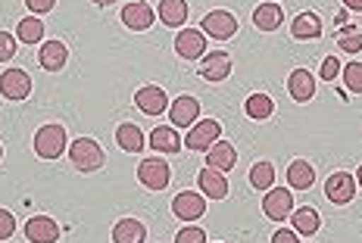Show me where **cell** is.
<instances>
[{
  "mask_svg": "<svg viewBox=\"0 0 362 243\" xmlns=\"http://www.w3.org/2000/svg\"><path fill=\"white\" fill-rule=\"evenodd\" d=\"M35 153L41 159H59L69 150V141H66V128L59 122H50V125H41L35 131Z\"/></svg>",
  "mask_w": 362,
  "mask_h": 243,
  "instance_id": "obj_1",
  "label": "cell"
},
{
  "mask_svg": "<svg viewBox=\"0 0 362 243\" xmlns=\"http://www.w3.org/2000/svg\"><path fill=\"white\" fill-rule=\"evenodd\" d=\"M69 159H72V165L81 174H90V172H100L103 169V162H107V153H103V147L97 141L78 138V141L69 143Z\"/></svg>",
  "mask_w": 362,
  "mask_h": 243,
  "instance_id": "obj_2",
  "label": "cell"
},
{
  "mask_svg": "<svg viewBox=\"0 0 362 243\" xmlns=\"http://www.w3.org/2000/svg\"><path fill=\"white\" fill-rule=\"evenodd\" d=\"M138 181L147 187V191H165V187H169V181H172L169 162L160 159V156L144 159V162L138 165Z\"/></svg>",
  "mask_w": 362,
  "mask_h": 243,
  "instance_id": "obj_3",
  "label": "cell"
},
{
  "mask_svg": "<svg viewBox=\"0 0 362 243\" xmlns=\"http://www.w3.org/2000/svg\"><path fill=\"white\" fill-rule=\"evenodd\" d=\"M203 35L213 37V41H228V37L238 35V16L228 10H213L203 16Z\"/></svg>",
  "mask_w": 362,
  "mask_h": 243,
  "instance_id": "obj_4",
  "label": "cell"
},
{
  "mask_svg": "<svg viewBox=\"0 0 362 243\" xmlns=\"http://www.w3.org/2000/svg\"><path fill=\"white\" fill-rule=\"evenodd\" d=\"M32 94V75H28L25 69H6L0 72V97L4 100H25V97Z\"/></svg>",
  "mask_w": 362,
  "mask_h": 243,
  "instance_id": "obj_5",
  "label": "cell"
},
{
  "mask_svg": "<svg viewBox=\"0 0 362 243\" xmlns=\"http://www.w3.org/2000/svg\"><path fill=\"white\" fill-rule=\"evenodd\" d=\"M262 212H266V218H272V222H288L293 212V194L288 187H272L262 196Z\"/></svg>",
  "mask_w": 362,
  "mask_h": 243,
  "instance_id": "obj_6",
  "label": "cell"
},
{
  "mask_svg": "<svg viewBox=\"0 0 362 243\" xmlns=\"http://www.w3.org/2000/svg\"><path fill=\"white\" fill-rule=\"evenodd\" d=\"M172 212L181 222H197V218L206 215V196L197 191H181L175 200H172Z\"/></svg>",
  "mask_w": 362,
  "mask_h": 243,
  "instance_id": "obj_7",
  "label": "cell"
},
{
  "mask_svg": "<svg viewBox=\"0 0 362 243\" xmlns=\"http://www.w3.org/2000/svg\"><path fill=\"white\" fill-rule=\"evenodd\" d=\"M218 138H222V122L206 119V122L191 125V131H187V138H185V147L187 150H206V147H213Z\"/></svg>",
  "mask_w": 362,
  "mask_h": 243,
  "instance_id": "obj_8",
  "label": "cell"
},
{
  "mask_svg": "<svg viewBox=\"0 0 362 243\" xmlns=\"http://www.w3.org/2000/svg\"><path fill=\"white\" fill-rule=\"evenodd\" d=\"M325 196H328V203H334V206L350 203L353 196H356V178H353L350 172H334L325 181Z\"/></svg>",
  "mask_w": 362,
  "mask_h": 243,
  "instance_id": "obj_9",
  "label": "cell"
},
{
  "mask_svg": "<svg viewBox=\"0 0 362 243\" xmlns=\"http://www.w3.org/2000/svg\"><path fill=\"white\" fill-rule=\"evenodd\" d=\"M200 75L206 81H225L231 75V57L225 50H209L200 57Z\"/></svg>",
  "mask_w": 362,
  "mask_h": 243,
  "instance_id": "obj_10",
  "label": "cell"
},
{
  "mask_svg": "<svg viewBox=\"0 0 362 243\" xmlns=\"http://www.w3.org/2000/svg\"><path fill=\"white\" fill-rule=\"evenodd\" d=\"M134 103H138V109L144 112V116H163L165 109H169V97H165L163 88L156 85H144L134 94Z\"/></svg>",
  "mask_w": 362,
  "mask_h": 243,
  "instance_id": "obj_11",
  "label": "cell"
},
{
  "mask_svg": "<svg viewBox=\"0 0 362 243\" xmlns=\"http://www.w3.org/2000/svg\"><path fill=\"white\" fill-rule=\"evenodd\" d=\"M175 53L181 59H200L206 53V35L197 28H181L175 37Z\"/></svg>",
  "mask_w": 362,
  "mask_h": 243,
  "instance_id": "obj_12",
  "label": "cell"
},
{
  "mask_svg": "<svg viewBox=\"0 0 362 243\" xmlns=\"http://www.w3.org/2000/svg\"><path fill=\"white\" fill-rule=\"evenodd\" d=\"M25 237H28V243H57L59 225L50 215H32L25 222Z\"/></svg>",
  "mask_w": 362,
  "mask_h": 243,
  "instance_id": "obj_13",
  "label": "cell"
},
{
  "mask_svg": "<svg viewBox=\"0 0 362 243\" xmlns=\"http://www.w3.org/2000/svg\"><path fill=\"white\" fill-rule=\"evenodd\" d=\"M200 116V103L194 100V97H178L175 103L169 106V122H172V128H191L194 122H197Z\"/></svg>",
  "mask_w": 362,
  "mask_h": 243,
  "instance_id": "obj_14",
  "label": "cell"
},
{
  "mask_svg": "<svg viewBox=\"0 0 362 243\" xmlns=\"http://www.w3.org/2000/svg\"><path fill=\"white\" fill-rule=\"evenodd\" d=\"M153 6L144 4V0H134V4H128L122 10V22L125 28H132V32H147L150 25H153Z\"/></svg>",
  "mask_w": 362,
  "mask_h": 243,
  "instance_id": "obj_15",
  "label": "cell"
},
{
  "mask_svg": "<svg viewBox=\"0 0 362 243\" xmlns=\"http://www.w3.org/2000/svg\"><path fill=\"white\" fill-rule=\"evenodd\" d=\"M235 162H238V150H235V143H231V141H216L213 147H209V153H206V165H209V169L231 172V169H235Z\"/></svg>",
  "mask_w": 362,
  "mask_h": 243,
  "instance_id": "obj_16",
  "label": "cell"
},
{
  "mask_svg": "<svg viewBox=\"0 0 362 243\" xmlns=\"http://www.w3.org/2000/svg\"><path fill=\"white\" fill-rule=\"evenodd\" d=\"M197 184H200V194L209 196V200H225L228 196V178H225V172L203 169L197 174Z\"/></svg>",
  "mask_w": 362,
  "mask_h": 243,
  "instance_id": "obj_17",
  "label": "cell"
},
{
  "mask_svg": "<svg viewBox=\"0 0 362 243\" xmlns=\"http://www.w3.org/2000/svg\"><path fill=\"white\" fill-rule=\"evenodd\" d=\"M147 240V227L138 218H119L112 225V243H144Z\"/></svg>",
  "mask_w": 362,
  "mask_h": 243,
  "instance_id": "obj_18",
  "label": "cell"
},
{
  "mask_svg": "<svg viewBox=\"0 0 362 243\" xmlns=\"http://www.w3.org/2000/svg\"><path fill=\"white\" fill-rule=\"evenodd\" d=\"M66 59H69V47L63 41H47L41 47V53H37V63L47 72H59L66 66Z\"/></svg>",
  "mask_w": 362,
  "mask_h": 243,
  "instance_id": "obj_19",
  "label": "cell"
},
{
  "mask_svg": "<svg viewBox=\"0 0 362 243\" xmlns=\"http://www.w3.org/2000/svg\"><path fill=\"white\" fill-rule=\"evenodd\" d=\"M288 184H291V191H309V187L315 184L313 162H306V159H293V162L288 165Z\"/></svg>",
  "mask_w": 362,
  "mask_h": 243,
  "instance_id": "obj_20",
  "label": "cell"
},
{
  "mask_svg": "<svg viewBox=\"0 0 362 243\" xmlns=\"http://www.w3.org/2000/svg\"><path fill=\"white\" fill-rule=\"evenodd\" d=\"M288 90H291V97L297 103H309L315 97V81H313V75H309L306 69H293L291 72V78H288Z\"/></svg>",
  "mask_w": 362,
  "mask_h": 243,
  "instance_id": "obj_21",
  "label": "cell"
},
{
  "mask_svg": "<svg viewBox=\"0 0 362 243\" xmlns=\"http://www.w3.org/2000/svg\"><path fill=\"white\" fill-rule=\"evenodd\" d=\"M281 22H284V10L278 4H259L253 10V25L259 32H275V28H281Z\"/></svg>",
  "mask_w": 362,
  "mask_h": 243,
  "instance_id": "obj_22",
  "label": "cell"
},
{
  "mask_svg": "<svg viewBox=\"0 0 362 243\" xmlns=\"http://www.w3.org/2000/svg\"><path fill=\"white\" fill-rule=\"evenodd\" d=\"M150 147H153L156 153H178V150H181L178 128H172V125L153 128V134H150Z\"/></svg>",
  "mask_w": 362,
  "mask_h": 243,
  "instance_id": "obj_23",
  "label": "cell"
},
{
  "mask_svg": "<svg viewBox=\"0 0 362 243\" xmlns=\"http://www.w3.org/2000/svg\"><path fill=\"white\" fill-rule=\"evenodd\" d=\"M291 35L297 37V41H315V37H322V19L315 16V13H300V16L291 22Z\"/></svg>",
  "mask_w": 362,
  "mask_h": 243,
  "instance_id": "obj_24",
  "label": "cell"
},
{
  "mask_svg": "<svg viewBox=\"0 0 362 243\" xmlns=\"http://www.w3.org/2000/svg\"><path fill=\"white\" fill-rule=\"evenodd\" d=\"M116 143L125 153H141V150H144V131H141L134 122H122V125L116 128Z\"/></svg>",
  "mask_w": 362,
  "mask_h": 243,
  "instance_id": "obj_25",
  "label": "cell"
},
{
  "mask_svg": "<svg viewBox=\"0 0 362 243\" xmlns=\"http://www.w3.org/2000/svg\"><path fill=\"white\" fill-rule=\"evenodd\" d=\"M291 222H293V231H297V234H306V237H313V234L322 227V218H319V212H315L313 206L293 209V212H291Z\"/></svg>",
  "mask_w": 362,
  "mask_h": 243,
  "instance_id": "obj_26",
  "label": "cell"
},
{
  "mask_svg": "<svg viewBox=\"0 0 362 243\" xmlns=\"http://www.w3.org/2000/svg\"><path fill=\"white\" fill-rule=\"evenodd\" d=\"M160 22L169 28H181V22H187V4L185 0H160Z\"/></svg>",
  "mask_w": 362,
  "mask_h": 243,
  "instance_id": "obj_27",
  "label": "cell"
},
{
  "mask_svg": "<svg viewBox=\"0 0 362 243\" xmlns=\"http://www.w3.org/2000/svg\"><path fill=\"white\" fill-rule=\"evenodd\" d=\"M244 112H247L250 119H256V122H266L272 112H275V103H272L269 94H253V97H247Z\"/></svg>",
  "mask_w": 362,
  "mask_h": 243,
  "instance_id": "obj_28",
  "label": "cell"
},
{
  "mask_svg": "<svg viewBox=\"0 0 362 243\" xmlns=\"http://www.w3.org/2000/svg\"><path fill=\"white\" fill-rule=\"evenodd\" d=\"M16 37L22 44H37L44 37V22L37 16H25L19 19V28H16Z\"/></svg>",
  "mask_w": 362,
  "mask_h": 243,
  "instance_id": "obj_29",
  "label": "cell"
},
{
  "mask_svg": "<svg viewBox=\"0 0 362 243\" xmlns=\"http://www.w3.org/2000/svg\"><path fill=\"white\" fill-rule=\"evenodd\" d=\"M250 184L256 187V191H272V184H275V165L272 162H253Z\"/></svg>",
  "mask_w": 362,
  "mask_h": 243,
  "instance_id": "obj_30",
  "label": "cell"
},
{
  "mask_svg": "<svg viewBox=\"0 0 362 243\" xmlns=\"http://www.w3.org/2000/svg\"><path fill=\"white\" fill-rule=\"evenodd\" d=\"M337 47L346 53H359L362 50V28H356V25L341 28V32H337Z\"/></svg>",
  "mask_w": 362,
  "mask_h": 243,
  "instance_id": "obj_31",
  "label": "cell"
},
{
  "mask_svg": "<svg viewBox=\"0 0 362 243\" xmlns=\"http://www.w3.org/2000/svg\"><path fill=\"white\" fill-rule=\"evenodd\" d=\"M344 85L346 90H353V94H362V63H350L344 66Z\"/></svg>",
  "mask_w": 362,
  "mask_h": 243,
  "instance_id": "obj_32",
  "label": "cell"
},
{
  "mask_svg": "<svg viewBox=\"0 0 362 243\" xmlns=\"http://www.w3.org/2000/svg\"><path fill=\"white\" fill-rule=\"evenodd\" d=\"M175 243H206V231L197 225H187L175 234Z\"/></svg>",
  "mask_w": 362,
  "mask_h": 243,
  "instance_id": "obj_33",
  "label": "cell"
},
{
  "mask_svg": "<svg viewBox=\"0 0 362 243\" xmlns=\"http://www.w3.org/2000/svg\"><path fill=\"white\" fill-rule=\"evenodd\" d=\"M13 57H16V37L10 32H0V63H6Z\"/></svg>",
  "mask_w": 362,
  "mask_h": 243,
  "instance_id": "obj_34",
  "label": "cell"
},
{
  "mask_svg": "<svg viewBox=\"0 0 362 243\" xmlns=\"http://www.w3.org/2000/svg\"><path fill=\"white\" fill-rule=\"evenodd\" d=\"M13 234H16V218H13V212L0 209V240H10Z\"/></svg>",
  "mask_w": 362,
  "mask_h": 243,
  "instance_id": "obj_35",
  "label": "cell"
},
{
  "mask_svg": "<svg viewBox=\"0 0 362 243\" xmlns=\"http://www.w3.org/2000/svg\"><path fill=\"white\" fill-rule=\"evenodd\" d=\"M337 75H341V63H337L334 57H328L325 63H322V78H325V81H334Z\"/></svg>",
  "mask_w": 362,
  "mask_h": 243,
  "instance_id": "obj_36",
  "label": "cell"
},
{
  "mask_svg": "<svg viewBox=\"0 0 362 243\" xmlns=\"http://www.w3.org/2000/svg\"><path fill=\"white\" fill-rule=\"evenodd\" d=\"M25 6L35 13V16H41V13H50L57 6V0H25Z\"/></svg>",
  "mask_w": 362,
  "mask_h": 243,
  "instance_id": "obj_37",
  "label": "cell"
},
{
  "mask_svg": "<svg viewBox=\"0 0 362 243\" xmlns=\"http://www.w3.org/2000/svg\"><path fill=\"white\" fill-rule=\"evenodd\" d=\"M272 243H300V237H297V231H275V237H272Z\"/></svg>",
  "mask_w": 362,
  "mask_h": 243,
  "instance_id": "obj_38",
  "label": "cell"
},
{
  "mask_svg": "<svg viewBox=\"0 0 362 243\" xmlns=\"http://www.w3.org/2000/svg\"><path fill=\"white\" fill-rule=\"evenodd\" d=\"M344 6H346V10H356V13H362V0H344Z\"/></svg>",
  "mask_w": 362,
  "mask_h": 243,
  "instance_id": "obj_39",
  "label": "cell"
},
{
  "mask_svg": "<svg viewBox=\"0 0 362 243\" xmlns=\"http://www.w3.org/2000/svg\"><path fill=\"white\" fill-rule=\"evenodd\" d=\"M97 6H110V4H116V0H94Z\"/></svg>",
  "mask_w": 362,
  "mask_h": 243,
  "instance_id": "obj_40",
  "label": "cell"
},
{
  "mask_svg": "<svg viewBox=\"0 0 362 243\" xmlns=\"http://www.w3.org/2000/svg\"><path fill=\"white\" fill-rule=\"evenodd\" d=\"M356 184L362 187V165H359V172H356Z\"/></svg>",
  "mask_w": 362,
  "mask_h": 243,
  "instance_id": "obj_41",
  "label": "cell"
},
{
  "mask_svg": "<svg viewBox=\"0 0 362 243\" xmlns=\"http://www.w3.org/2000/svg\"><path fill=\"white\" fill-rule=\"evenodd\" d=\"M0 159H4V147H0Z\"/></svg>",
  "mask_w": 362,
  "mask_h": 243,
  "instance_id": "obj_42",
  "label": "cell"
}]
</instances>
